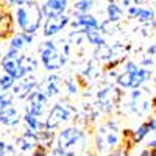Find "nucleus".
Masks as SVG:
<instances>
[{"mask_svg": "<svg viewBox=\"0 0 156 156\" xmlns=\"http://www.w3.org/2000/svg\"><path fill=\"white\" fill-rule=\"evenodd\" d=\"M12 16H14L16 28L19 31L31 34H36L39 30H42V23L45 19L42 5L36 0H23L20 5L14 6Z\"/></svg>", "mask_w": 156, "mask_h": 156, "instance_id": "2", "label": "nucleus"}, {"mask_svg": "<svg viewBox=\"0 0 156 156\" xmlns=\"http://www.w3.org/2000/svg\"><path fill=\"white\" fill-rule=\"evenodd\" d=\"M19 123H22V114L14 105L6 108L3 112H0V125L8 126V128H14Z\"/></svg>", "mask_w": 156, "mask_h": 156, "instance_id": "16", "label": "nucleus"}, {"mask_svg": "<svg viewBox=\"0 0 156 156\" xmlns=\"http://www.w3.org/2000/svg\"><path fill=\"white\" fill-rule=\"evenodd\" d=\"M100 75H101V64L95 58L87 61L84 69L80 72V76L81 78H87V80H95V78H98Z\"/></svg>", "mask_w": 156, "mask_h": 156, "instance_id": "22", "label": "nucleus"}, {"mask_svg": "<svg viewBox=\"0 0 156 156\" xmlns=\"http://www.w3.org/2000/svg\"><path fill=\"white\" fill-rule=\"evenodd\" d=\"M84 34H86V39H87V44H90L94 48L95 47H101V45H106V34L101 31V28L89 30Z\"/></svg>", "mask_w": 156, "mask_h": 156, "instance_id": "23", "label": "nucleus"}, {"mask_svg": "<svg viewBox=\"0 0 156 156\" xmlns=\"http://www.w3.org/2000/svg\"><path fill=\"white\" fill-rule=\"evenodd\" d=\"M6 8L8 6L0 0V39L2 41H6L14 34V27H16L14 16Z\"/></svg>", "mask_w": 156, "mask_h": 156, "instance_id": "14", "label": "nucleus"}, {"mask_svg": "<svg viewBox=\"0 0 156 156\" xmlns=\"http://www.w3.org/2000/svg\"><path fill=\"white\" fill-rule=\"evenodd\" d=\"M100 22L101 20H98L94 14H90V12H86V14H73L69 27H72V30L86 33L89 30L100 28Z\"/></svg>", "mask_w": 156, "mask_h": 156, "instance_id": "15", "label": "nucleus"}, {"mask_svg": "<svg viewBox=\"0 0 156 156\" xmlns=\"http://www.w3.org/2000/svg\"><path fill=\"white\" fill-rule=\"evenodd\" d=\"M105 156H129V150L125 145H120L119 148H114L109 153H106Z\"/></svg>", "mask_w": 156, "mask_h": 156, "instance_id": "30", "label": "nucleus"}, {"mask_svg": "<svg viewBox=\"0 0 156 156\" xmlns=\"http://www.w3.org/2000/svg\"><path fill=\"white\" fill-rule=\"evenodd\" d=\"M23 101H25L23 112H30V114H34L37 117H44L48 112V101H50V98L39 89L33 90V92Z\"/></svg>", "mask_w": 156, "mask_h": 156, "instance_id": "9", "label": "nucleus"}, {"mask_svg": "<svg viewBox=\"0 0 156 156\" xmlns=\"http://www.w3.org/2000/svg\"><path fill=\"white\" fill-rule=\"evenodd\" d=\"M67 55L58 47L53 37H45L42 44H39V62L47 72H58L67 64Z\"/></svg>", "mask_w": 156, "mask_h": 156, "instance_id": "5", "label": "nucleus"}, {"mask_svg": "<svg viewBox=\"0 0 156 156\" xmlns=\"http://www.w3.org/2000/svg\"><path fill=\"white\" fill-rule=\"evenodd\" d=\"M150 78H151V69L140 66L134 72L120 70L117 78H115V84L119 87H122L123 90H131V89H136V87L145 86L150 81Z\"/></svg>", "mask_w": 156, "mask_h": 156, "instance_id": "7", "label": "nucleus"}, {"mask_svg": "<svg viewBox=\"0 0 156 156\" xmlns=\"http://www.w3.org/2000/svg\"><path fill=\"white\" fill-rule=\"evenodd\" d=\"M80 156H98V153H97L95 150H87V151H84V153L80 154Z\"/></svg>", "mask_w": 156, "mask_h": 156, "instance_id": "34", "label": "nucleus"}, {"mask_svg": "<svg viewBox=\"0 0 156 156\" xmlns=\"http://www.w3.org/2000/svg\"><path fill=\"white\" fill-rule=\"evenodd\" d=\"M72 16H69L67 12L64 14H50L45 16L44 23H42V34L44 37H55L61 31H64L70 25Z\"/></svg>", "mask_w": 156, "mask_h": 156, "instance_id": "8", "label": "nucleus"}, {"mask_svg": "<svg viewBox=\"0 0 156 156\" xmlns=\"http://www.w3.org/2000/svg\"><path fill=\"white\" fill-rule=\"evenodd\" d=\"M22 123L25 125V128L31 129L34 133H39L41 129L45 128V120L42 117H37L34 114H30V112H23L22 114Z\"/></svg>", "mask_w": 156, "mask_h": 156, "instance_id": "21", "label": "nucleus"}, {"mask_svg": "<svg viewBox=\"0 0 156 156\" xmlns=\"http://www.w3.org/2000/svg\"><path fill=\"white\" fill-rule=\"evenodd\" d=\"M27 48V42L23 39V34L22 31L12 34L9 39H8V48H6V53L5 55H9V56H17L20 53H23V50Z\"/></svg>", "mask_w": 156, "mask_h": 156, "instance_id": "18", "label": "nucleus"}, {"mask_svg": "<svg viewBox=\"0 0 156 156\" xmlns=\"http://www.w3.org/2000/svg\"><path fill=\"white\" fill-rule=\"evenodd\" d=\"M119 3L122 5L123 9L129 8V6H137V5H142L144 0H119Z\"/></svg>", "mask_w": 156, "mask_h": 156, "instance_id": "31", "label": "nucleus"}, {"mask_svg": "<svg viewBox=\"0 0 156 156\" xmlns=\"http://www.w3.org/2000/svg\"><path fill=\"white\" fill-rule=\"evenodd\" d=\"M16 81L17 80L12 75H9V73H6V72L2 70V73H0V90L11 92V89H12V86L16 84Z\"/></svg>", "mask_w": 156, "mask_h": 156, "instance_id": "28", "label": "nucleus"}, {"mask_svg": "<svg viewBox=\"0 0 156 156\" xmlns=\"http://www.w3.org/2000/svg\"><path fill=\"white\" fill-rule=\"evenodd\" d=\"M136 156H151V150L147 147V148H144V150H140Z\"/></svg>", "mask_w": 156, "mask_h": 156, "instance_id": "33", "label": "nucleus"}, {"mask_svg": "<svg viewBox=\"0 0 156 156\" xmlns=\"http://www.w3.org/2000/svg\"><path fill=\"white\" fill-rule=\"evenodd\" d=\"M94 98V105L101 114H112L120 106V101L123 98V89L114 83H103L97 87Z\"/></svg>", "mask_w": 156, "mask_h": 156, "instance_id": "4", "label": "nucleus"}, {"mask_svg": "<svg viewBox=\"0 0 156 156\" xmlns=\"http://www.w3.org/2000/svg\"><path fill=\"white\" fill-rule=\"evenodd\" d=\"M123 142V136L120 133L119 122L115 119H108L95 126L92 147L98 154H106L114 148H119Z\"/></svg>", "mask_w": 156, "mask_h": 156, "instance_id": "3", "label": "nucleus"}, {"mask_svg": "<svg viewBox=\"0 0 156 156\" xmlns=\"http://www.w3.org/2000/svg\"><path fill=\"white\" fill-rule=\"evenodd\" d=\"M37 86H39V81H37L36 75L34 73L27 75V76H23V78H20V80L16 81V84L11 89V94L16 100H25L33 90L37 89Z\"/></svg>", "mask_w": 156, "mask_h": 156, "instance_id": "12", "label": "nucleus"}, {"mask_svg": "<svg viewBox=\"0 0 156 156\" xmlns=\"http://www.w3.org/2000/svg\"><path fill=\"white\" fill-rule=\"evenodd\" d=\"M70 8L69 0H45V3H42V11L45 16L50 14H64Z\"/></svg>", "mask_w": 156, "mask_h": 156, "instance_id": "17", "label": "nucleus"}, {"mask_svg": "<svg viewBox=\"0 0 156 156\" xmlns=\"http://www.w3.org/2000/svg\"><path fill=\"white\" fill-rule=\"evenodd\" d=\"M55 136H56V131L55 129H48V128H44L37 133V142L39 145L50 150L51 147L55 145Z\"/></svg>", "mask_w": 156, "mask_h": 156, "instance_id": "24", "label": "nucleus"}, {"mask_svg": "<svg viewBox=\"0 0 156 156\" xmlns=\"http://www.w3.org/2000/svg\"><path fill=\"white\" fill-rule=\"evenodd\" d=\"M153 133V128H151V125H150V122L148 120H145V122H142L134 131H133V145H139L142 140H144L148 134H151Z\"/></svg>", "mask_w": 156, "mask_h": 156, "instance_id": "25", "label": "nucleus"}, {"mask_svg": "<svg viewBox=\"0 0 156 156\" xmlns=\"http://www.w3.org/2000/svg\"><path fill=\"white\" fill-rule=\"evenodd\" d=\"M14 97L11 92H5V90H0V112H3L6 108L14 105Z\"/></svg>", "mask_w": 156, "mask_h": 156, "instance_id": "29", "label": "nucleus"}, {"mask_svg": "<svg viewBox=\"0 0 156 156\" xmlns=\"http://www.w3.org/2000/svg\"><path fill=\"white\" fill-rule=\"evenodd\" d=\"M154 69H156V66H154ZM153 81H154V84H156V76L153 78Z\"/></svg>", "mask_w": 156, "mask_h": 156, "instance_id": "36", "label": "nucleus"}, {"mask_svg": "<svg viewBox=\"0 0 156 156\" xmlns=\"http://www.w3.org/2000/svg\"><path fill=\"white\" fill-rule=\"evenodd\" d=\"M150 2H153V0H150Z\"/></svg>", "mask_w": 156, "mask_h": 156, "instance_id": "37", "label": "nucleus"}, {"mask_svg": "<svg viewBox=\"0 0 156 156\" xmlns=\"http://www.w3.org/2000/svg\"><path fill=\"white\" fill-rule=\"evenodd\" d=\"M134 20H137V23L144 25V27L154 28L156 27V11L151 6H140Z\"/></svg>", "mask_w": 156, "mask_h": 156, "instance_id": "20", "label": "nucleus"}, {"mask_svg": "<svg viewBox=\"0 0 156 156\" xmlns=\"http://www.w3.org/2000/svg\"><path fill=\"white\" fill-rule=\"evenodd\" d=\"M62 84H64V80L56 72H48V75L39 83L37 89L42 90L48 98H55L61 94V89L64 87Z\"/></svg>", "mask_w": 156, "mask_h": 156, "instance_id": "13", "label": "nucleus"}, {"mask_svg": "<svg viewBox=\"0 0 156 156\" xmlns=\"http://www.w3.org/2000/svg\"><path fill=\"white\" fill-rule=\"evenodd\" d=\"M76 115H78V112H76L75 105H72L69 100H59L58 103H55V105L48 109L45 119H44L45 128L55 129L56 131V129L69 125Z\"/></svg>", "mask_w": 156, "mask_h": 156, "instance_id": "6", "label": "nucleus"}, {"mask_svg": "<svg viewBox=\"0 0 156 156\" xmlns=\"http://www.w3.org/2000/svg\"><path fill=\"white\" fill-rule=\"evenodd\" d=\"M14 147L17 150V153L20 156L23 154H30L31 151H34L37 147H39V142H37V133L31 131V129L25 128V131L20 133L19 136H16L14 139Z\"/></svg>", "mask_w": 156, "mask_h": 156, "instance_id": "11", "label": "nucleus"}, {"mask_svg": "<svg viewBox=\"0 0 156 156\" xmlns=\"http://www.w3.org/2000/svg\"><path fill=\"white\" fill-rule=\"evenodd\" d=\"M23 156H50V153H48L47 148H44V147L39 145L34 151H31L30 154H23Z\"/></svg>", "mask_w": 156, "mask_h": 156, "instance_id": "32", "label": "nucleus"}, {"mask_svg": "<svg viewBox=\"0 0 156 156\" xmlns=\"http://www.w3.org/2000/svg\"><path fill=\"white\" fill-rule=\"evenodd\" d=\"M151 150V156H156V147L154 148H150Z\"/></svg>", "mask_w": 156, "mask_h": 156, "instance_id": "35", "label": "nucleus"}, {"mask_svg": "<svg viewBox=\"0 0 156 156\" xmlns=\"http://www.w3.org/2000/svg\"><path fill=\"white\" fill-rule=\"evenodd\" d=\"M0 69L6 73H9V75H12L16 80H20V78L28 75L27 69H25V64H23V53H20L17 56L5 55L0 59Z\"/></svg>", "mask_w": 156, "mask_h": 156, "instance_id": "10", "label": "nucleus"}, {"mask_svg": "<svg viewBox=\"0 0 156 156\" xmlns=\"http://www.w3.org/2000/svg\"><path fill=\"white\" fill-rule=\"evenodd\" d=\"M95 0H73L72 3V11L73 14H86L94 9Z\"/></svg>", "mask_w": 156, "mask_h": 156, "instance_id": "26", "label": "nucleus"}, {"mask_svg": "<svg viewBox=\"0 0 156 156\" xmlns=\"http://www.w3.org/2000/svg\"><path fill=\"white\" fill-rule=\"evenodd\" d=\"M64 89H66V94L69 97H75L78 95V92H80V83H78V80H75L73 76H69L64 80Z\"/></svg>", "mask_w": 156, "mask_h": 156, "instance_id": "27", "label": "nucleus"}, {"mask_svg": "<svg viewBox=\"0 0 156 156\" xmlns=\"http://www.w3.org/2000/svg\"><path fill=\"white\" fill-rule=\"evenodd\" d=\"M105 14H106V19H109L111 22L120 23L125 17V9L122 8V5L117 0H108L106 8H105Z\"/></svg>", "mask_w": 156, "mask_h": 156, "instance_id": "19", "label": "nucleus"}, {"mask_svg": "<svg viewBox=\"0 0 156 156\" xmlns=\"http://www.w3.org/2000/svg\"><path fill=\"white\" fill-rule=\"evenodd\" d=\"M90 150V137L80 125H66L55 136V145L48 150L50 156H80Z\"/></svg>", "mask_w": 156, "mask_h": 156, "instance_id": "1", "label": "nucleus"}]
</instances>
